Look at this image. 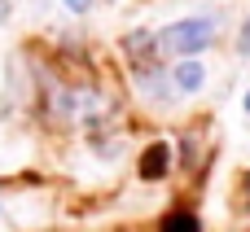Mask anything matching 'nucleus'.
I'll list each match as a JSON object with an SVG mask.
<instances>
[{"mask_svg": "<svg viewBox=\"0 0 250 232\" xmlns=\"http://www.w3.org/2000/svg\"><path fill=\"white\" fill-rule=\"evenodd\" d=\"M211 39H215V22H211V18H185V22H176V26H167V31L158 35V44H163L167 53H176V57H193V53H202Z\"/></svg>", "mask_w": 250, "mask_h": 232, "instance_id": "obj_1", "label": "nucleus"}, {"mask_svg": "<svg viewBox=\"0 0 250 232\" xmlns=\"http://www.w3.org/2000/svg\"><path fill=\"white\" fill-rule=\"evenodd\" d=\"M167 162H171V149L158 140V145L145 149V158H141V175H145V180H163V175H167Z\"/></svg>", "mask_w": 250, "mask_h": 232, "instance_id": "obj_2", "label": "nucleus"}, {"mask_svg": "<svg viewBox=\"0 0 250 232\" xmlns=\"http://www.w3.org/2000/svg\"><path fill=\"white\" fill-rule=\"evenodd\" d=\"M163 232H202V224H198L193 211H171V215L163 219Z\"/></svg>", "mask_w": 250, "mask_h": 232, "instance_id": "obj_3", "label": "nucleus"}, {"mask_svg": "<svg viewBox=\"0 0 250 232\" xmlns=\"http://www.w3.org/2000/svg\"><path fill=\"white\" fill-rule=\"evenodd\" d=\"M176 83H180L185 92H193V88L202 83V66H198V61H185V66H176Z\"/></svg>", "mask_w": 250, "mask_h": 232, "instance_id": "obj_4", "label": "nucleus"}, {"mask_svg": "<svg viewBox=\"0 0 250 232\" xmlns=\"http://www.w3.org/2000/svg\"><path fill=\"white\" fill-rule=\"evenodd\" d=\"M66 4H70V9H75V13H83V9H88V4H92V0H66Z\"/></svg>", "mask_w": 250, "mask_h": 232, "instance_id": "obj_5", "label": "nucleus"}, {"mask_svg": "<svg viewBox=\"0 0 250 232\" xmlns=\"http://www.w3.org/2000/svg\"><path fill=\"white\" fill-rule=\"evenodd\" d=\"M242 197H246V206H250V171H246V184H242Z\"/></svg>", "mask_w": 250, "mask_h": 232, "instance_id": "obj_6", "label": "nucleus"}, {"mask_svg": "<svg viewBox=\"0 0 250 232\" xmlns=\"http://www.w3.org/2000/svg\"><path fill=\"white\" fill-rule=\"evenodd\" d=\"M4 13H9V0H0V18H4Z\"/></svg>", "mask_w": 250, "mask_h": 232, "instance_id": "obj_7", "label": "nucleus"}, {"mask_svg": "<svg viewBox=\"0 0 250 232\" xmlns=\"http://www.w3.org/2000/svg\"><path fill=\"white\" fill-rule=\"evenodd\" d=\"M246 110H250V97H246Z\"/></svg>", "mask_w": 250, "mask_h": 232, "instance_id": "obj_8", "label": "nucleus"}]
</instances>
